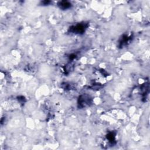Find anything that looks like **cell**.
<instances>
[{
	"instance_id": "obj_1",
	"label": "cell",
	"mask_w": 150,
	"mask_h": 150,
	"mask_svg": "<svg viewBox=\"0 0 150 150\" xmlns=\"http://www.w3.org/2000/svg\"><path fill=\"white\" fill-rule=\"evenodd\" d=\"M85 26L84 25L79 24L76 26H73L70 28V30L73 32H76V33H82L84 31Z\"/></svg>"
},
{
	"instance_id": "obj_2",
	"label": "cell",
	"mask_w": 150,
	"mask_h": 150,
	"mask_svg": "<svg viewBox=\"0 0 150 150\" xmlns=\"http://www.w3.org/2000/svg\"><path fill=\"white\" fill-rule=\"evenodd\" d=\"M58 5L60 8H62L64 10L68 9V8L70 7L71 6L70 3L68 2V1H61L59 3Z\"/></svg>"
},
{
	"instance_id": "obj_3",
	"label": "cell",
	"mask_w": 150,
	"mask_h": 150,
	"mask_svg": "<svg viewBox=\"0 0 150 150\" xmlns=\"http://www.w3.org/2000/svg\"><path fill=\"white\" fill-rule=\"evenodd\" d=\"M107 138H108L109 140L111 141H113L112 140H114V135L112 133H110L107 136Z\"/></svg>"
}]
</instances>
